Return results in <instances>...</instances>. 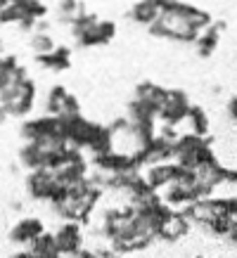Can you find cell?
<instances>
[{
    "instance_id": "obj_1",
    "label": "cell",
    "mask_w": 237,
    "mask_h": 258,
    "mask_svg": "<svg viewBox=\"0 0 237 258\" xmlns=\"http://www.w3.org/2000/svg\"><path fill=\"white\" fill-rule=\"evenodd\" d=\"M55 185V175L47 168H38L31 171V175L26 178V189L33 199H50V189Z\"/></svg>"
},
{
    "instance_id": "obj_2",
    "label": "cell",
    "mask_w": 237,
    "mask_h": 258,
    "mask_svg": "<svg viewBox=\"0 0 237 258\" xmlns=\"http://www.w3.org/2000/svg\"><path fill=\"white\" fill-rule=\"evenodd\" d=\"M40 235H43V223H40L38 218H24L12 227L10 239L15 244H31L33 239Z\"/></svg>"
},
{
    "instance_id": "obj_3",
    "label": "cell",
    "mask_w": 237,
    "mask_h": 258,
    "mask_svg": "<svg viewBox=\"0 0 237 258\" xmlns=\"http://www.w3.org/2000/svg\"><path fill=\"white\" fill-rule=\"evenodd\" d=\"M55 242H57V251L60 253H79L81 249V230L76 223H67V225L57 232L55 237Z\"/></svg>"
},
{
    "instance_id": "obj_4",
    "label": "cell",
    "mask_w": 237,
    "mask_h": 258,
    "mask_svg": "<svg viewBox=\"0 0 237 258\" xmlns=\"http://www.w3.org/2000/svg\"><path fill=\"white\" fill-rule=\"evenodd\" d=\"M38 62L47 69H67L69 67V50L67 47H55L50 55H40Z\"/></svg>"
},
{
    "instance_id": "obj_5",
    "label": "cell",
    "mask_w": 237,
    "mask_h": 258,
    "mask_svg": "<svg viewBox=\"0 0 237 258\" xmlns=\"http://www.w3.org/2000/svg\"><path fill=\"white\" fill-rule=\"evenodd\" d=\"M135 22H142V24H154L159 19V3H138L131 12Z\"/></svg>"
},
{
    "instance_id": "obj_6",
    "label": "cell",
    "mask_w": 237,
    "mask_h": 258,
    "mask_svg": "<svg viewBox=\"0 0 237 258\" xmlns=\"http://www.w3.org/2000/svg\"><path fill=\"white\" fill-rule=\"evenodd\" d=\"M199 55L202 57H209L213 52V47H216V43H218V31H216V26H211V29H206L204 33H199Z\"/></svg>"
},
{
    "instance_id": "obj_7",
    "label": "cell",
    "mask_w": 237,
    "mask_h": 258,
    "mask_svg": "<svg viewBox=\"0 0 237 258\" xmlns=\"http://www.w3.org/2000/svg\"><path fill=\"white\" fill-rule=\"evenodd\" d=\"M64 100H67V90H64L62 86L52 88V93H50V97H47V111H50V114H57V116H62Z\"/></svg>"
},
{
    "instance_id": "obj_8",
    "label": "cell",
    "mask_w": 237,
    "mask_h": 258,
    "mask_svg": "<svg viewBox=\"0 0 237 258\" xmlns=\"http://www.w3.org/2000/svg\"><path fill=\"white\" fill-rule=\"evenodd\" d=\"M31 47L40 55H50L52 50H55V43H52V38L47 36V33H36L31 38Z\"/></svg>"
},
{
    "instance_id": "obj_9",
    "label": "cell",
    "mask_w": 237,
    "mask_h": 258,
    "mask_svg": "<svg viewBox=\"0 0 237 258\" xmlns=\"http://www.w3.org/2000/svg\"><path fill=\"white\" fill-rule=\"evenodd\" d=\"M188 116H192V125H195V133H197V138H202V135H206V128H209V123H206V114L199 107H190Z\"/></svg>"
},
{
    "instance_id": "obj_10",
    "label": "cell",
    "mask_w": 237,
    "mask_h": 258,
    "mask_svg": "<svg viewBox=\"0 0 237 258\" xmlns=\"http://www.w3.org/2000/svg\"><path fill=\"white\" fill-rule=\"evenodd\" d=\"M230 116L237 121V97H232V100H230Z\"/></svg>"
},
{
    "instance_id": "obj_11",
    "label": "cell",
    "mask_w": 237,
    "mask_h": 258,
    "mask_svg": "<svg viewBox=\"0 0 237 258\" xmlns=\"http://www.w3.org/2000/svg\"><path fill=\"white\" fill-rule=\"evenodd\" d=\"M15 258H36L31 253V251H19V253H15Z\"/></svg>"
},
{
    "instance_id": "obj_12",
    "label": "cell",
    "mask_w": 237,
    "mask_h": 258,
    "mask_svg": "<svg viewBox=\"0 0 237 258\" xmlns=\"http://www.w3.org/2000/svg\"><path fill=\"white\" fill-rule=\"evenodd\" d=\"M8 109H5V107H3V104H0V123H3V121H8Z\"/></svg>"
},
{
    "instance_id": "obj_13",
    "label": "cell",
    "mask_w": 237,
    "mask_h": 258,
    "mask_svg": "<svg viewBox=\"0 0 237 258\" xmlns=\"http://www.w3.org/2000/svg\"><path fill=\"white\" fill-rule=\"evenodd\" d=\"M8 5H10V0H0V12H3L5 8H8Z\"/></svg>"
},
{
    "instance_id": "obj_14",
    "label": "cell",
    "mask_w": 237,
    "mask_h": 258,
    "mask_svg": "<svg viewBox=\"0 0 237 258\" xmlns=\"http://www.w3.org/2000/svg\"><path fill=\"white\" fill-rule=\"evenodd\" d=\"M0 52H3V40H0Z\"/></svg>"
},
{
    "instance_id": "obj_15",
    "label": "cell",
    "mask_w": 237,
    "mask_h": 258,
    "mask_svg": "<svg viewBox=\"0 0 237 258\" xmlns=\"http://www.w3.org/2000/svg\"><path fill=\"white\" fill-rule=\"evenodd\" d=\"M197 258H202V256H197Z\"/></svg>"
}]
</instances>
